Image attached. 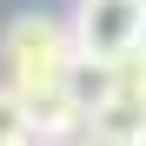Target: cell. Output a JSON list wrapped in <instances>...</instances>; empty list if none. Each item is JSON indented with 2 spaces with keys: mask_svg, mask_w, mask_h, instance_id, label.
Instances as JSON below:
<instances>
[{
  "mask_svg": "<svg viewBox=\"0 0 146 146\" xmlns=\"http://www.w3.org/2000/svg\"><path fill=\"white\" fill-rule=\"evenodd\" d=\"M80 46H73L66 13H13L0 27V86H13L20 100H40V93H60Z\"/></svg>",
  "mask_w": 146,
  "mask_h": 146,
  "instance_id": "1",
  "label": "cell"
},
{
  "mask_svg": "<svg viewBox=\"0 0 146 146\" xmlns=\"http://www.w3.org/2000/svg\"><path fill=\"white\" fill-rule=\"evenodd\" d=\"M139 20H146L139 0H80V7L66 13V27H73L80 60L119 66V60H133V53H139Z\"/></svg>",
  "mask_w": 146,
  "mask_h": 146,
  "instance_id": "2",
  "label": "cell"
},
{
  "mask_svg": "<svg viewBox=\"0 0 146 146\" xmlns=\"http://www.w3.org/2000/svg\"><path fill=\"white\" fill-rule=\"evenodd\" d=\"M27 126H33V139H40V146H73V139H86V126H93V119H86V106L60 86V93L27 100Z\"/></svg>",
  "mask_w": 146,
  "mask_h": 146,
  "instance_id": "3",
  "label": "cell"
},
{
  "mask_svg": "<svg viewBox=\"0 0 146 146\" xmlns=\"http://www.w3.org/2000/svg\"><path fill=\"white\" fill-rule=\"evenodd\" d=\"M66 93L86 106V119H93V106L113 93V66H100V60H73V73H66Z\"/></svg>",
  "mask_w": 146,
  "mask_h": 146,
  "instance_id": "4",
  "label": "cell"
},
{
  "mask_svg": "<svg viewBox=\"0 0 146 146\" xmlns=\"http://www.w3.org/2000/svg\"><path fill=\"white\" fill-rule=\"evenodd\" d=\"M33 126H27V100L13 86H0V146H27Z\"/></svg>",
  "mask_w": 146,
  "mask_h": 146,
  "instance_id": "5",
  "label": "cell"
},
{
  "mask_svg": "<svg viewBox=\"0 0 146 146\" xmlns=\"http://www.w3.org/2000/svg\"><path fill=\"white\" fill-rule=\"evenodd\" d=\"M80 146H146V133H86Z\"/></svg>",
  "mask_w": 146,
  "mask_h": 146,
  "instance_id": "6",
  "label": "cell"
},
{
  "mask_svg": "<svg viewBox=\"0 0 146 146\" xmlns=\"http://www.w3.org/2000/svg\"><path fill=\"white\" fill-rule=\"evenodd\" d=\"M139 60H146V20H139Z\"/></svg>",
  "mask_w": 146,
  "mask_h": 146,
  "instance_id": "7",
  "label": "cell"
},
{
  "mask_svg": "<svg viewBox=\"0 0 146 146\" xmlns=\"http://www.w3.org/2000/svg\"><path fill=\"white\" fill-rule=\"evenodd\" d=\"M139 7H146V0H139Z\"/></svg>",
  "mask_w": 146,
  "mask_h": 146,
  "instance_id": "8",
  "label": "cell"
},
{
  "mask_svg": "<svg viewBox=\"0 0 146 146\" xmlns=\"http://www.w3.org/2000/svg\"><path fill=\"white\" fill-rule=\"evenodd\" d=\"M73 146H80V139H73Z\"/></svg>",
  "mask_w": 146,
  "mask_h": 146,
  "instance_id": "9",
  "label": "cell"
}]
</instances>
